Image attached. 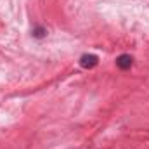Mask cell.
I'll return each instance as SVG.
<instances>
[{
  "label": "cell",
  "instance_id": "obj_1",
  "mask_svg": "<svg viewBox=\"0 0 149 149\" xmlns=\"http://www.w3.org/2000/svg\"><path fill=\"white\" fill-rule=\"evenodd\" d=\"M99 64V57L95 54H83L80 57V66L85 68V70H92Z\"/></svg>",
  "mask_w": 149,
  "mask_h": 149
},
{
  "label": "cell",
  "instance_id": "obj_2",
  "mask_svg": "<svg viewBox=\"0 0 149 149\" xmlns=\"http://www.w3.org/2000/svg\"><path fill=\"white\" fill-rule=\"evenodd\" d=\"M132 64H134V59H132L130 54H121V56L116 57V66L120 70H130Z\"/></svg>",
  "mask_w": 149,
  "mask_h": 149
},
{
  "label": "cell",
  "instance_id": "obj_3",
  "mask_svg": "<svg viewBox=\"0 0 149 149\" xmlns=\"http://www.w3.org/2000/svg\"><path fill=\"white\" fill-rule=\"evenodd\" d=\"M31 35L35 38H45L47 37V30H45L43 26H35L33 31H31Z\"/></svg>",
  "mask_w": 149,
  "mask_h": 149
}]
</instances>
